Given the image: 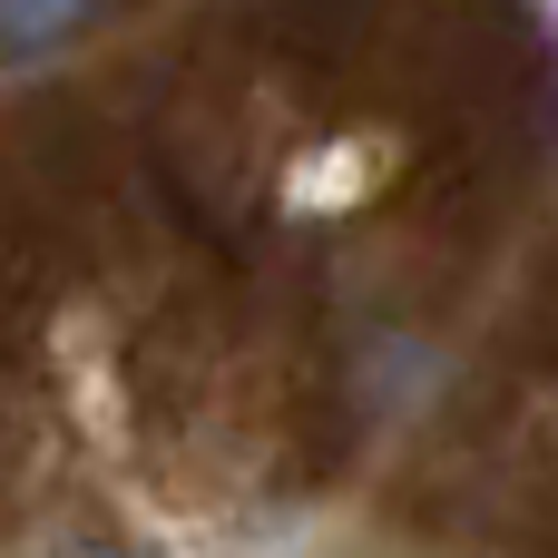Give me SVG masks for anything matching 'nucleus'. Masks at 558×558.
I'll use <instances>...</instances> for the list:
<instances>
[{
    "label": "nucleus",
    "instance_id": "1",
    "mask_svg": "<svg viewBox=\"0 0 558 558\" xmlns=\"http://www.w3.org/2000/svg\"><path fill=\"white\" fill-rule=\"evenodd\" d=\"M108 20L98 10H0V69H20V59H49V49H69V39H98Z\"/></svg>",
    "mask_w": 558,
    "mask_h": 558
}]
</instances>
